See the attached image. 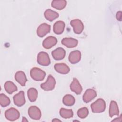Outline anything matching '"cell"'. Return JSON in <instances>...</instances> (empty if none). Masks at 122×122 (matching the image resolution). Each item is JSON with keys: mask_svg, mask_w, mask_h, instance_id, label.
<instances>
[{"mask_svg": "<svg viewBox=\"0 0 122 122\" xmlns=\"http://www.w3.org/2000/svg\"><path fill=\"white\" fill-rule=\"evenodd\" d=\"M67 4V1L64 0H55L51 2V6L54 8L61 10L63 9Z\"/></svg>", "mask_w": 122, "mask_h": 122, "instance_id": "cell-22", "label": "cell"}, {"mask_svg": "<svg viewBox=\"0 0 122 122\" xmlns=\"http://www.w3.org/2000/svg\"><path fill=\"white\" fill-rule=\"evenodd\" d=\"M37 62L41 65L48 66L51 63L48 54L44 51L40 52L37 56Z\"/></svg>", "mask_w": 122, "mask_h": 122, "instance_id": "cell-5", "label": "cell"}, {"mask_svg": "<svg viewBox=\"0 0 122 122\" xmlns=\"http://www.w3.org/2000/svg\"><path fill=\"white\" fill-rule=\"evenodd\" d=\"M70 89L77 94H81L82 91L81 85L80 84L78 80L75 78H73L72 82L70 84Z\"/></svg>", "mask_w": 122, "mask_h": 122, "instance_id": "cell-14", "label": "cell"}, {"mask_svg": "<svg viewBox=\"0 0 122 122\" xmlns=\"http://www.w3.org/2000/svg\"><path fill=\"white\" fill-rule=\"evenodd\" d=\"M109 116L112 117L114 115H118L119 113V108L116 102L114 101H112L109 107Z\"/></svg>", "mask_w": 122, "mask_h": 122, "instance_id": "cell-20", "label": "cell"}, {"mask_svg": "<svg viewBox=\"0 0 122 122\" xmlns=\"http://www.w3.org/2000/svg\"><path fill=\"white\" fill-rule=\"evenodd\" d=\"M89 114L88 109L86 107H83L79 109L77 112L78 117L81 119L85 118Z\"/></svg>", "mask_w": 122, "mask_h": 122, "instance_id": "cell-27", "label": "cell"}, {"mask_svg": "<svg viewBox=\"0 0 122 122\" xmlns=\"http://www.w3.org/2000/svg\"><path fill=\"white\" fill-rule=\"evenodd\" d=\"M54 67L56 71L61 74H67L70 71L69 67L67 64L63 63H56Z\"/></svg>", "mask_w": 122, "mask_h": 122, "instance_id": "cell-16", "label": "cell"}, {"mask_svg": "<svg viewBox=\"0 0 122 122\" xmlns=\"http://www.w3.org/2000/svg\"><path fill=\"white\" fill-rule=\"evenodd\" d=\"M13 99L14 104L17 106L20 107L23 105L26 102L24 92L22 91H20L13 96Z\"/></svg>", "mask_w": 122, "mask_h": 122, "instance_id": "cell-8", "label": "cell"}, {"mask_svg": "<svg viewBox=\"0 0 122 122\" xmlns=\"http://www.w3.org/2000/svg\"><path fill=\"white\" fill-rule=\"evenodd\" d=\"M97 95L96 91L92 89H87L83 95V101L85 103H88L96 97Z\"/></svg>", "mask_w": 122, "mask_h": 122, "instance_id": "cell-11", "label": "cell"}, {"mask_svg": "<svg viewBox=\"0 0 122 122\" xmlns=\"http://www.w3.org/2000/svg\"><path fill=\"white\" fill-rule=\"evenodd\" d=\"M15 79L16 81L21 86H25L27 79L25 74L22 71H18L15 74Z\"/></svg>", "mask_w": 122, "mask_h": 122, "instance_id": "cell-17", "label": "cell"}, {"mask_svg": "<svg viewBox=\"0 0 122 122\" xmlns=\"http://www.w3.org/2000/svg\"><path fill=\"white\" fill-rule=\"evenodd\" d=\"M91 107L94 113L102 112L106 108L105 102L101 98L98 99L91 105Z\"/></svg>", "mask_w": 122, "mask_h": 122, "instance_id": "cell-1", "label": "cell"}, {"mask_svg": "<svg viewBox=\"0 0 122 122\" xmlns=\"http://www.w3.org/2000/svg\"><path fill=\"white\" fill-rule=\"evenodd\" d=\"M56 84L55 79L51 75H49L47 81L40 85L41 88L46 91H51L54 89Z\"/></svg>", "mask_w": 122, "mask_h": 122, "instance_id": "cell-3", "label": "cell"}, {"mask_svg": "<svg viewBox=\"0 0 122 122\" xmlns=\"http://www.w3.org/2000/svg\"><path fill=\"white\" fill-rule=\"evenodd\" d=\"M62 102L65 105L71 106L75 103V98L71 94H66L63 97Z\"/></svg>", "mask_w": 122, "mask_h": 122, "instance_id": "cell-23", "label": "cell"}, {"mask_svg": "<svg viewBox=\"0 0 122 122\" xmlns=\"http://www.w3.org/2000/svg\"><path fill=\"white\" fill-rule=\"evenodd\" d=\"M10 103V101L9 97L3 93L0 94V104L2 107H5L8 106Z\"/></svg>", "mask_w": 122, "mask_h": 122, "instance_id": "cell-26", "label": "cell"}, {"mask_svg": "<svg viewBox=\"0 0 122 122\" xmlns=\"http://www.w3.org/2000/svg\"><path fill=\"white\" fill-rule=\"evenodd\" d=\"M81 59V53L79 51L75 50L71 52L69 56V61L72 64H75L79 62Z\"/></svg>", "mask_w": 122, "mask_h": 122, "instance_id": "cell-13", "label": "cell"}, {"mask_svg": "<svg viewBox=\"0 0 122 122\" xmlns=\"http://www.w3.org/2000/svg\"><path fill=\"white\" fill-rule=\"evenodd\" d=\"M44 15L47 20L52 21L59 17V13L51 9H47L45 11Z\"/></svg>", "mask_w": 122, "mask_h": 122, "instance_id": "cell-19", "label": "cell"}, {"mask_svg": "<svg viewBox=\"0 0 122 122\" xmlns=\"http://www.w3.org/2000/svg\"><path fill=\"white\" fill-rule=\"evenodd\" d=\"M23 119H22V122H27V121H28L27 120L25 119V117H23Z\"/></svg>", "mask_w": 122, "mask_h": 122, "instance_id": "cell-29", "label": "cell"}, {"mask_svg": "<svg viewBox=\"0 0 122 122\" xmlns=\"http://www.w3.org/2000/svg\"><path fill=\"white\" fill-rule=\"evenodd\" d=\"M78 43L77 40L72 38H64L61 41V43L67 48H74L77 46Z\"/></svg>", "mask_w": 122, "mask_h": 122, "instance_id": "cell-15", "label": "cell"}, {"mask_svg": "<svg viewBox=\"0 0 122 122\" xmlns=\"http://www.w3.org/2000/svg\"><path fill=\"white\" fill-rule=\"evenodd\" d=\"M30 75L34 80L36 81H41L44 79L46 73L42 70L37 67H34L31 69Z\"/></svg>", "mask_w": 122, "mask_h": 122, "instance_id": "cell-2", "label": "cell"}, {"mask_svg": "<svg viewBox=\"0 0 122 122\" xmlns=\"http://www.w3.org/2000/svg\"><path fill=\"white\" fill-rule=\"evenodd\" d=\"M28 114L30 117L33 120H39L41 116V110L36 106H31L29 107Z\"/></svg>", "mask_w": 122, "mask_h": 122, "instance_id": "cell-7", "label": "cell"}, {"mask_svg": "<svg viewBox=\"0 0 122 122\" xmlns=\"http://www.w3.org/2000/svg\"><path fill=\"white\" fill-rule=\"evenodd\" d=\"M57 43V39L55 37L51 36L47 37L43 40L42 42V46L44 48L49 49L55 45Z\"/></svg>", "mask_w": 122, "mask_h": 122, "instance_id": "cell-10", "label": "cell"}, {"mask_svg": "<svg viewBox=\"0 0 122 122\" xmlns=\"http://www.w3.org/2000/svg\"><path fill=\"white\" fill-rule=\"evenodd\" d=\"M70 24L73 28V31L76 34H81L83 29L84 25L82 22L79 19H74L71 21Z\"/></svg>", "mask_w": 122, "mask_h": 122, "instance_id": "cell-6", "label": "cell"}, {"mask_svg": "<svg viewBox=\"0 0 122 122\" xmlns=\"http://www.w3.org/2000/svg\"><path fill=\"white\" fill-rule=\"evenodd\" d=\"M51 26L49 24L44 23L41 24L37 28V34L40 37H43L50 32Z\"/></svg>", "mask_w": 122, "mask_h": 122, "instance_id": "cell-9", "label": "cell"}, {"mask_svg": "<svg viewBox=\"0 0 122 122\" xmlns=\"http://www.w3.org/2000/svg\"><path fill=\"white\" fill-rule=\"evenodd\" d=\"M55 121H61L60 120L58 119H53L52 120V122H55Z\"/></svg>", "mask_w": 122, "mask_h": 122, "instance_id": "cell-30", "label": "cell"}, {"mask_svg": "<svg viewBox=\"0 0 122 122\" xmlns=\"http://www.w3.org/2000/svg\"><path fill=\"white\" fill-rule=\"evenodd\" d=\"M27 94L28 98L30 102H33L36 100L38 97V91L36 89L34 88L29 89L28 91Z\"/></svg>", "mask_w": 122, "mask_h": 122, "instance_id": "cell-25", "label": "cell"}, {"mask_svg": "<svg viewBox=\"0 0 122 122\" xmlns=\"http://www.w3.org/2000/svg\"><path fill=\"white\" fill-rule=\"evenodd\" d=\"M116 19L120 21L122 20V12L121 11H118L116 13Z\"/></svg>", "mask_w": 122, "mask_h": 122, "instance_id": "cell-28", "label": "cell"}, {"mask_svg": "<svg viewBox=\"0 0 122 122\" xmlns=\"http://www.w3.org/2000/svg\"><path fill=\"white\" fill-rule=\"evenodd\" d=\"M4 88L7 93L12 94L17 91L16 85L11 81H7L4 84Z\"/></svg>", "mask_w": 122, "mask_h": 122, "instance_id": "cell-21", "label": "cell"}, {"mask_svg": "<svg viewBox=\"0 0 122 122\" xmlns=\"http://www.w3.org/2000/svg\"><path fill=\"white\" fill-rule=\"evenodd\" d=\"M59 112L61 116L64 119H69L72 117L73 115V112L71 109L61 108Z\"/></svg>", "mask_w": 122, "mask_h": 122, "instance_id": "cell-24", "label": "cell"}, {"mask_svg": "<svg viewBox=\"0 0 122 122\" xmlns=\"http://www.w3.org/2000/svg\"><path fill=\"white\" fill-rule=\"evenodd\" d=\"M5 116L8 120L14 121L19 118L20 112L16 109L10 108L5 111Z\"/></svg>", "mask_w": 122, "mask_h": 122, "instance_id": "cell-4", "label": "cell"}, {"mask_svg": "<svg viewBox=\"0 0 122 122\" xmlns=\"http://www.w3.org/2000/svg\"><path fill=\"white\" fill-rule=\"evenodd\" d=\"M66 52L65 50L61 47H59L52 51L51 54L55 60H62L65 56Z\"/></svg>", "mask_w": 122, "mask_h": 122, "instance_id": "cell-12", "label": "cell"}, {"mask_svg": "<svg viewBox=\"0 0 122 122\" xmlns=\"http://www.w3.org/2000/svg\"><path fill=\"white\" fill-rule=\"evenodd\" d=\"M65 23L61 20L56 21L53 25V31L55 34H61L65 28Z\"/></svg>", "mask_w": 122, "mask_h": 122, "instance_id": "cell-18", "label": "cell"}]
</instances>
